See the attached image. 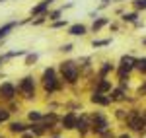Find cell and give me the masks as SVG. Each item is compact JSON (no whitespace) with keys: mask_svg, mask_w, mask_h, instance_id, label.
I'll return each instance as SVG.
<instances>
[{"mask_svg":"<svg viewBox=\"0 0 146 138\" xmlns=\"http://www.w3.org/2000/svg\"><path fill=\"white\" fill-rule=\"evenodd\" d=\"M39 82H41V88H43V92H45L47 95H53V93L60 92L62 86H66L64 80L60 78V74H58V68H56V66H47V68H43Z\"/></svg>","mask_w":146,"mask_h":138,"instance_id":"obj_1","label":"cell"},{"mask_svg":"<svg viewBox=\"0 0 146 138\" xmlns=\"http://www.w3.org/2000/svg\"><path fill=\"white\" fill-rule=\"evenodd\" d=\"M58 74L60 78L64 80L66 86H76L80 82V76H82V68H80L78 60H72V58H62L58 62Z\"/></svg>","mask_w":146,"mask_h":138,"instance_id":"obj_2","label":"cell"},{"mask_svg":"<svg viewBox=\"0 0 146 138\" xmlns=\"http://www.w3.org/2000/svg\"><path fill=\"white\" fill-rule=\"evenodd\" d=\"M18 93H22L23 99H35V93H37V78L33 74H25L18 80Z\"/></svg>","mask_w":146,"mask_h":138,"instance_id":"obj_3","label":"cell"},{"mask_svg":"<svg viewBox=\"0 0 146 138\" xmlns=\"http://www.w3.org/2000/svg\"><path fill=\"white\" fill-rule=\"evenodd\" d=\"M125 125L131 128L133 132L144 134L146 123H144V117H142V111H140V109H131L129 115H127V119H125Z\"/></svg>","mask_w":146,"mask_h":138,"instance_id":"obj_4","label":"cell"},{"mask_svg":"<svg viewBox=\"0 0 146 138\" xmlns=\"http://www.w3.org/2000/svg\"><path fill=\"white\" fill-rule=\"evenodd\" d=\"M90 125H92V132L98 134V136L109 132V121H107V117L103 113H94L90 117Z\"/></svg>","mask_w":146,"mask_h":138,"instance_id":"obj_5","label":"cell"},{"mask_svg":"<svg viewBox=\"0 0 146 138\" xmlns=\"http://www.w3.org/2000/svg\"><path fill=\"white\" fill-rule=\"evenodd\" d=\"M31 22V18L27 16V18H23V20H12V22H6L0 25V43H4L6 41V37L16 29V27H22V25H27V23Z\"/></svg>","mask_w":146,"mask_h":138,"instance_id":"obj_6","label":"cell"},{"mask_svg":"<svg viewBox=\"0 0 146 138\" xmlns=\"http://www.w3.org/2000/svg\"><path fill=\"white\" fill-rule=\"evenodd\" d=\"M18 95V86L14 82H0V101L2 103H10Z\"/></svg>","mask_w":146,"mask_h":138,"instance_id":"obj_7","label":"cell"},{"mask_svg":"<svg viewBox=\"0 0 146 138\" xmlns=\"http://www.w3.org/2000/svg\"><path fill=\"white\" fill-rule=\"evenodd\" d=\"M56 0H39L37 4L31 6V10H29V18H39V16H45L47 12L53 8V4H55Z\"/></svg>","mask_w":146,"mask_h":138,"instance_id":"obj_8","label":"cell"},{"mask_svg":"<svg viewBox=\"0 0 146 138\" xmlns=\"http://www.w3.org/2000/svg\"><path fill=\"white\" fill-rule=\"evenodd\" d=\"M64 31H66V35H70V37H86V35L90 33V27H88L86 23L76 22V23H70Z\"/></svg>","mask_w":146,"mask_h":138,"instance_id":"obj_9","label":"cell"},{"mask_svg":"<svg viewBox=\"0 0 146 138\" xmlns=\"http://www.w3.org/2000/svg\"><path fill=\"white\" fill-rule=\"evenodd\" d=\"M90 101L94 105H100V107H109L113 103L111 95L109 93H101V92H92L90 93Z\"/></svg>","mask_w":146,"mask_h":138,"instance_id":"obj_10","label":"cell"},{"mask_svg":"<svg viewBox=\"0 0 146 138\" xmlns=\"http://www.w3.org/2000/svg\"><path fill=\"white\" fill-rule=\"evenodd\" d=\"M76 123H78V115L74 111H68L60 119V128L62 130H76Z\"/></svg>","mask_w":146,"mask_h":138,"instance_id":"obj_11","label":"cell"},{"mask_svg":"<svg viewBox=\"0 0 146 138\" xmlns=\"http://www.w3.org/2000/svg\"><path fill=\"white\" fill-rule=\"evenodd\" d=\"M109 23H111V18H109V16H98L96 20H92L90 33H100L101 29H105Z\"/></svg>","mask_w":146,"mask_h":138,"instance_id":"obj_12","label":"cell"},{"mask_svg":"<svg viewBox=\"0 0 146 138\" xmlns=\"http://www.w3.org/2000/svg\"><path fill=\"white\" fill-rule=\"evenodd\" d=\"M115 70H117V64H115L113 60H107V58H105V60H101V62H100V66H98V72H96V74H98V76H111Z\"/></svg>","mask_w":146,"mask_h":138,"instance_id":"obj_13","label":"cell"},{"mask_svg":"<svg viewBox=\"0 0 146 138\" xmlns=\"http://www.w3.org/2000/svg\"><path fill=\"white\" fill-rule=\"evenodd\" d=\"M109 95H111L113 103L127 101V99H129V95H127V86H121V84H119V86H115V88L111 90V93H109Z\"/></svg>","mask_w":146,"mask_h":138,"instance_id":"obj_14","label":"cell"},{"mask_svg":"<svg viewBox=\"0 0 146 138\" xmlns=\"http://www.w3.org/2000/svg\"><path fill=\"white\" fill-rule=\"evenodd\" d=\"M76 130H78L80 134L84 136V134H88V132H92V125H90V119L86 115L78 117V123H76Z\"/></svg>","mask_w":146,"mask_h":138,"instance_id":"obj_15","label":"cell"},{"mask_svg":"<svg viewBox=\"0 0 146 138\" xmlns=\"http://www.w3.org/2000/svg\"><path fill=\"white\" fill-rule=\"evenodd\" d=\"M119 20H121L123 23H129V25H133V23H136L138 20H140V12H136V10H131V12H123Z\"/></svg>","mask_w":146,"mask_h":138,"instance_id":"obj_16","label":"cell"},{"mask_svg":"<svg viewBox=\"0 0 146 138\" xmlns=\"http://www.w3.org/2000/svg\"><path fill=\"white\" fill-rule=\"evenodd\" d=\"M8 128H10L12 134H23L25 130H29V125H25V123H22V121H12Z\"/></svg>","mask_w":146,"mask_h":138,"instance_id":"obj_17","label":"cell"},{"mask_svg":"<svg viewBox=\"0 0 146 138\" xmlns=\"http://www.w3.org/2000/svg\"><path fill=\"white\" fill-rule=\"evenodd\" d=\"M47 25H49L51 31H58V29H66L70 23H68L66 18H60V20H55V22H49Z\"/></svg>","mask_w":146,"mask_h":138,"instance_id":"obj_18","label":"cell"},{"mask_svg":"<svg viewBox=\"0 0 146 138\" xmlns=\"http://www.w3.org/2000/svg\"><path fill=\"white\" fill-rule=\"evenodd\" d=\"M37 60H39V53L29 51V53L23 57V64H25V66H35V64H37Z\"/></svg>","mask_w":146,"mask_h":138,"instance_id":"obj_19","label":"cell"},{"mask_svg":"<svg viewBox=\"0 0 146 138\" xmlns=\"http://www.w3.org/2000/svg\"><path fill=\"white\" fill-rule=\"evenodd\" d=\"M135 72H138L140 76H146V57H136Z\"/></svg>","mask_w":146,"mask_h":138,"instance_id":"obj_20","label":"cell"},{"mask_svg":"<svg viewBox=\"0 0 146 138\" xmlns=\"http://www.w3.org/2000/svg\"><path fill=\"white\" fill-rule=\"evenodd\" d=\"M111 45V37H105V39H94L92 41V47L94 49H103V47Z\"/></svg>","mask_w":146,"mask_h":138,"instance_id":"obj_21","label":"cell"},{"mask_svg":"<svg viewBox=\"0 0 146 138\" xmlns=\"http://www.w3.org/2000/svg\"><path fill=\"white\" fill-rule=\"evenodd\" d=\"M45 23H49V20H47V14H45V16H39V18H31L29 25H33V27H39V25H45Z\"/></svg>","mask_w":146,"mask_h":138,"instance_id":"obj_22","label":"cell"},{"mask_svg":"<svg viewBox=\"0 0 146 138\" xmlns=\"http://www.w3.org/2000/svg\"><path fill=\"white\" fill-rule=\"evenodd\" d=\"M43 113H39V111H29L27 113V119H29V123H39V121H43Z\"/></svg>","mask_w":146,"mask_h":138,"instance_id":"obj_23","label":"cell"},{"mask_svg":"<svg viewBox=\"0 0 146 138\" xmlns=\"http://www.w3.org/2000/svg\"><path fill=\"white\" fill-rule=\"evenodd\" d=\"M10 119V109L6 105H0V123H6Z\"/></svg>","mask_w":146,"mask_h":138,"instance_id":"obj_24","label":"cell"},{"mask_svg":"<svg viewBox=\"0 0 146 138\" xmlns=\"http://www.w3.org/2000/svg\"><path fill=\"white\" fill-rule=\"evenodd\" d=\"M72 51H74V43H62L58 47V53H62V55H70Z\"/></svg>","mask_w":146,"mask_h":138,"instance_id":"obj_25","label":"cell"},{"mask_svg":"<svg viewBox=\"0 0 146 138\" xmlns=\"http://www.w3.org/2000/svg\"><path fill=\"white\" fill-rule=\"evenodd\" d=\"M136 95L138 97H146V80H142L138 84V88H136Z\"/></svg>","mask_w":146,"mask_h":138,"instance_id":"obj_26","label":"cell"},{"mask_svg":"<svg viewBox=\"0 0 146 138\" xmlns=\"http://www.w3.org/2000/svg\"><path fill=\"white\" fill-rule=\"evenodd\" d=\"M121 20H119V22H111L109 23V25H107V27H109V31H113V33H119V29H121Z\"/></svg>","mask_w":146,"mask_h":138,"instance_id":"obj_27","label":"cell"},{"mask_svg":"<svg viewBox=\"0 0 146 138\" xmlns=\"http://www.w3.org/2000/svg\"><path fill=\"white\" fill-rule=\"evenodd\" d=\"M115 0H100V6H98V10H103V8H109Z\"/></svg>","mask_w":146,"mask_h":138,"instance_id":"obj_28","label":"cell"},{"mask_svg":"<svg viewBox=\"0 0 146 138\" xmlns=\"http://www.w3.org/2000/svg\"><path fill=\"white\" fill-rule=\"evenodd\" d=\"M20 138H35V134L31 132V130H25L23 134H20Z\"/></svg>","mask_w":146,"mask_h":138,"instance_id":"obj_29","label":"cell"},{"mask_svg":"<svg viewBox=\"0 0 146 138\" xmlns=\"http://www.w3.org/2000/svg\"><path fill=\"white\" fill-rule=\"evenodd\" d=\"M133 27H135V29H140V27H144V22H142V20H138L136 23H133Z\"/></svg>","mask_w":146,"mask_h":138,"instance_id":"obj_30","label":"cell"},{"mask_svg":"<svg viewBox=\"0 0 146 138\" xmlns=\"http://www.w3.org/2000/svg\"><path fill=\"white\" fill-rule=\"evenodd\" d=\"M117 138H133V136H131V134H127V132H123V134H119Z\"/></svg>","mask_w":146,"mask_h":138,"instance_id":"obj_31","label":"cell"},{"mask_svg":"<svg viewBox=\"0 0 146 138\" xmlns=\"http://www.w3.org/2000/svg\"><path fill=\"white\" fill-rule=\"evenodd\" d=\"M140 43H142V47H146V35L142 37V39H140Z\"/></svg>","mask_w":146,"mask_h":138,"instance_id":"obj_32","label":"cell"},{"mask_svg":"<svg viewBox=\"0 0 146 138\" xmlns=\"http://www.w3.org/2000/svg\"><path fill=\"white\" fill-rule=\"evenodd\" d=\"M142 117H144V123H146V109H142Z\"/></svg>","mask_w":146,"mask_h":138,"instance_id":"obj_33","label":"cell"},{"mask_svg":"<svg viewBox=\"0 0 146 138\" xmlns=\"http://www.w3.org/2000/svg\"><path fill=\"white\" fill-rule=\"evenodd\" d=\"M51 138H62V136H58V134H53V136H51Z\"/></svg>","mask_w":146,"mask_h":138,"instance_id":"obj_34","label":"cell"},{"mask_svg":"<svg viewBox=\"0 0 146 138\" xmlns=\"http://www.w3.org/2000/svg\"><path fill=\"white\" fill-rule=\"evenodd\" d=\"M115 2H127V0H115ZM129 2H131V0H129Z\"/></svg>","mask_w":146,"mask_h":138,"instance_id":"obj_35","label":"cell"},{"mask_svg":"<svg viewBox=\"0 0 146 138\" xmlns=\"http://www.w3.org/2000/svg\"><path fill=\"white\" fill-rule=\"evenodd\" d=\"M2 2H6V0H0V4H2Z\"/></svg>","mask_w":146,"mask_h":138,"instance_id":"obj_36","label":"cell"},{"mask_svg":"<svg viewBox=\"0 0 146 138\" xmlns=\"http://www.w3.org/2000/svg\"><path fill=\"white\" fill-rule=\"evenodd\" d=\"M0 64H2V60H0Z\"/></svg>","mask_w":146,"mask_h":138,"instance_id":"obj_37","label":"cell"}]
</instances>
